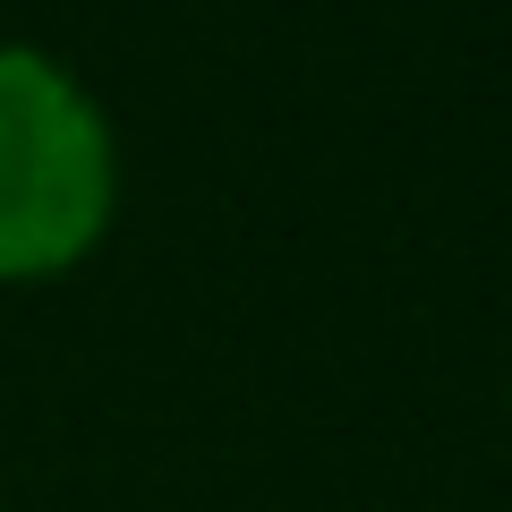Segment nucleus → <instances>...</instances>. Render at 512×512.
Here are the masks:
<instances>
[{
	"instance_id": "f257e3e1",
	"label": "nucleus",
	"mask_w": 512,
	"mask_h": 512,
	"mask_svg": "<svg viewBox=\"0 0 512 512\" xmlns=\"http://www.w3.org/2000/svg\"><path fill=\"white\" fill-rule=\"evenodd\" d=\"M111 222V128L69 69L0 43V282L60 274Z\"/></svg>"
}]
</instances>
